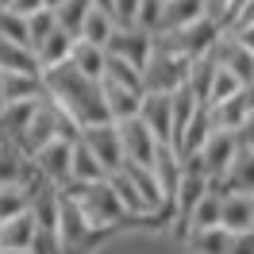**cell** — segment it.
I'll return each mask as SVG.
<instances>
[{"instance_id":"1","label":"cell","mask_w":254,"mask_h":254,"mask_svg":"<svg viewBox=\"0 0 254 254\" xmlns=\"http://www.w3.org/2000/svg\"><path fill=\"white\" fill-rule=\"evenodd\" d=\"M43 81H47V96H54L58 108H62L77 127H93V124L112 120L108 100H104V81L81 73L73 62L47 65V69H43Z\"/></svg>"},{"instance_id":"2","label":"cell","mask_w":254,"mask_h":254,"mask_svg":"<svg viewBox=\"0 0 254 254\" xmlns=\"http://www.w3.org/2000/svg\"><path fill=\"white\" fill-rule=\"evenodd\" d=\"M69 196L77 200V208L85 212V220L93 231L108 235L112 227H120L127 220L124 204H120V192L112 185V177H100V181H81V185H69Z\"/></svg>"},{"instance_id":"3","label":"cell","mask_w":254,"mask_h":254,"mask_svg":"<svg viewBox=\"0 0 254 254\" xmlns=\"http://www.w3.org/2000/svg\"><path fill=\"white\" fill-rule=\"evenodd\" d=\"M192 77V58L181 54V50L158 47L150 50V58L143 65V89L146 93H181Z\"/></svg>"},{"instance_id":"4","label":"cell","mask_w":254,"mask_h":254,"mask_svg":"<svg viewBox=\"0 0 254 254\" xmlns=\"http://www.w3.org/2000/svg\"><path fill=\"white\" fill-rule=\"evenodd\" d=\"M77 131H81V127L58 108V100H54V96H43V100L35 104L31 120H27V127H23V135H19L16 143L23 146L27 154H35V150L47 146L50 139H58V135H77Z\"/></svg>"},{"instance_id":"5","label":"cell","mask_w":254,"mask_h":254,"mask_svg":"<svg viewBox=\"0 0 254 254\" xmlns=\"http://www.w3.org/2000/svg\"><path fill=\"white\" fill-rule=\"evenodd\" d=\"M223 23L212 16H200L196 23H185V27H177V31H158L154 35V43L158 47H170V50H181V54H189V58H200L212 50V43L220 39Z\"/></svg>"},{"instance_id":"6","label":"cell","mask_w":254,"mask_h":254,"mask_svg":"<svg viewBox=\"0 0 254 254\" xmlns=\"http://www.w3.org/2000/svg\"><path fill=\"white\" fill-rule=\"evenodd\" d=\"M73 139L77 135H58V139H50L47 146H39L31 154L35 170L47 177V181H54L58 189L73 185Z\"/></svg>"},{"instance_id":"7","label":"cell","mask_w":254,"mask_h":254,"mask_svg":"<svg viewBox=\"0 0 254 254\" xmlns=\"http://www.w3.org/2000/svg\"><path fill=\"white\" fill-rule=\"evenodd\" d=\"M77 135H81V143L100 158V166H104L108 174H116V170L127 162V154H124V131H120L116 120H104V124H93V127H81Z\"/></svg>"},{"instance_id":"8","label":"cell","mask_w":254,"mask_h":254,"mask_svg":"<svg viewBox=\"0 0 254 254\" xmlns=\"http://www.w3.org/2000/svg\"><path fill=\"white\" fill-rule=\"evenodd\" d=\"M58 239H62V251L65 254H77V251H85L89 243L100 239V231L89 227L85 212L77 208V200H73L69 192H62V208H58Z\"/></svg>"},{"instance_id":"9","label":"cell","mask_w":254,"mask_h":254,"mask_svg":"<svg viewBox=\"0 0 254 254\" xmlns=\"http://www.w3.org/2000/svg\"><path fill=\"white\" fill-rule=\"evenodd\" d=\"M239 150H243V146H239V131H223V127H212L208 143L200 146V154H192V158L200 162V170H204L212 181H220V177L227 174V166L235 162Z\"/></svg>"},{"instance_id":"10","label":"cell","mask_w":254,"mask_h":254,"mask_svg":"<svg viewBox=\"0 0 254 254\" xmlns=\"http://www.w3.org/2000/svg\"><path fill=\"white\" fill-rule=\"evenodd\" d=\"M120 131H124V154H127V162H135V166H154L158 150L166 146V143H158V135H154L139 116L124 120Z\"/></svg>"},{"instance_id":"11","label":"cell","mask_w":254,"mask_h":254,"mask_svg":"<svg viewBox=\"0 0 254 254\" xmlns=\"http://www.w3.org/2000/svg\"><path fill=\"white\" fill-rule=\"evenodd\" d=\"M208 54H212L220 65H227V69H231L243 85H251V81H254V50H247L235 35L227 31V27L220 31V39L212 43V50H208Z\"/></svg>"},{"instance_id":"12","label":"cell","mask_w":254,"mask_h":254,"mask_svg":"<svg viewBox=\"0 0 254 254\" xmlns=\"http://www.w3.org/2000/svg\"><path fill=\"white\" fill-rule=\"evenodd\" d=\"M35 177H39V170H35L31 154L23 150V146L16 143V139H0V185H31Z\"/></svg>"},{"instance_id":"13","label":"cell","mask_w":254,"mask_h":254,"mask_svg":"<svg viewBox=\"0 0 254 254\" xmlns=\"http://www.w3.org/2000/svg\"><path fill=\"white\" fill-rule=\"evenodd\" d=\"M108 50L143 69L146 58H150V50H154V35L146 31V27H116L112 39H108Z\"/></svg>"},{"instance_id":"14","label":"cell","mask_w":254,"mask_h":254,"mask_svg":"<svg viewBox=\"0 0 254 254\" xmlns=\"http://www.w3.org/2000/svg\"><path fill=\"white\" fill-rule=\"evenodd\" d=\"M139 120L158 135V143L170 146V131H174V93H143Z\"/></svg>"},{"instance_id":"15","label":"cell","mask_w":254,"mask_h":254,"mask_svg":"<svg viewBox=\"0 0 254 254\" xmlns=\"http://www.w3.org/2000/svg\"><path fill=\"white\" fill-rule=\"evenodd\" d=\"M220 223L227 231H251L254 227V192H223V208H220Z\"/></svg>"},{"instance_id":"16","label":"cell","mask_w":254,"mask_h":254,"mask_svg":"<svg viewBox=\"0 0 254 254\" xmlns=\"http://www.w3.org/2000/svg\"><path fill=\"white\" fill-rule=\"evenodd\" d=\"M35 235H39V220L31 216V208L12 220H0V247L4 251H31Z\"/></svg>"},{"instance_id":"17","label":"cell","mask_w":254,"mask_h":254,"mask_svg":"<svg viewBox=\"0 0 254 254\" xmlns=\"http://www.w3.org/2000/svg\"><path fill=\"white\" fill-rule=\"evenodd\" d=\"M208 112H212V127H223V131H239L243 127V120L254 112V100L251 93L243 89V93L227 96V100H216V104H208Z\"/></svg>"},{"instance_id":"18","label":"cell","mask_w":254,"mask_h":254,"mask_svg":"<svg viewBox=\"0 0 254 254\" xmlns=\"http://www.w3.org/2000/svg\"><path fill=\"white\" fill-rule=\"evenodd\" d=\"M104 100H108V116L116 124H124L131 116H139V108H143V89H127V85L104 81Z\"/></svg>"},{"instance_id":"19","label":"cell","mask_w":254,"mask_h":254,"mask_svg":"<svg viewBox=\"0 0 254 254\" xmlns=\"http://www.w3.org/2000/svg\"><path fill=\"white\" fill-rule=\"evenodd\" d=\"M0 69H12V73H43V62L27 43L16 39H4L0 35Z\"/></svg>"},{"instance_id":"20","label":"cell","mask_w":254,"mask_h":254,"mask_svg":"<svg viewBox=\"0 0 254 254\" xmlns=\"http://www.w3.org/2000/svg\"><path fill=\"white\" fill-rule=\"evenodd\" d=\"M220 192H231V189H239V192H254V150H239L235 154V162L227 166V174L220 177V181H212Z\"/></svg>"},{"instance_id":"21","label":"cell","mask_w":254,"mask_h":254,"mask_svg":"<svg viewBox=\"0 0 254 254\" xmlns=\"http://www.w3.org/2000/svg\"><path fill=\"white\" fill-rule=\"evenodd\" d=\"M108 177H112V185H116V192H120V204H124L127 216H158V212L150 208V200L143 196V189L135 185V177L127 174L124 166H120L116 174H108Z\"/></svg>"},{"instance_id":"22","label":"cell","mask_w":254,"mask_h":254,"mask_svg":"<svg viewBox=\"0 0 254 254\" xmlns=\"http://www.w3.org/2000/svg\"><path fill=\"white\" fill-rule=\"evenodd\" d=\"M192 254H231V243H235V231H227L223 223L216 227H200V231H189L185 235Z\"/></svg>"},{"instance_id":"23","label":"cell","mask_w":254,"mask_h":254,"mask_svg":"<svg viewBox=\"0 0 254 254\" xmlns=\"http://www.w3.org/2000/svg\"><path fill=\"white\" fill-rule=\"evenodd\" d=\"M200 16H208L204 0H166L158 31H177V27H185V23H196ZM158 31H154V35H158Z\"/></svg>"},{"instance_id":"24","label":"cell","mask_w":254,"mask_h":254,"mask_svg":"<svg viewBox=\"0 0 254 254\" xmlns=\"http://www.w3.org/2000/svg\"><path fill=\"white\" fill-rule=\"evenodd\" d=\"M73 43H77V35H69L65 27H54V31L35 47V54H39V62H43V69L47 65H58V62H69V54H73Z\"/></svg>"},{"instance_id":"25","label":"cell","mask_w":254,"mask_h":254,"mask_svg":"<svg viewBox=\"0 0 254 254\" xmlns=\"http://www.w3.org/2000/svg\"><path fill=\"white\" fill-rule=\"evenodd\" d=\"M69 62L77 65L81 73H89V77L104 81V65H108V47H96L89 39H77L73 43V54H69Z\"/></svg>"},{"instance_id":"26","label":"cell","mask_w":254,"mask_h":254,"mask_svg":"<svg viewBox=\"0 0 254 254\" xmlns=\"http://www.w3.org/2000/svg\"><path fill=\"white\" fill-rule=\"evenodd\" d=\"M220 208H223V192L212 185V189L196 200V208L189 212V231H200V227H216L220 223ZM185 231V235H189Z\"/></svg>"},{"instance_id":"27","label":"cell","mask_w":254,"mask_h":254,"mask_svg":"<svg viewBox=\"0 0 254 254\" xmlns=\"http://www.w3.org/2000/svg\"><path fill=\"white\" fill-rule=\"evenodd\" d=\"M112 31H116V19H112L108 8H89V16H85V23H81V35L77 39H89V43H96V47H108Z\"/></svg>"},{"instance_id":"28","label":"cell","mask_w":254,"mask_h":254,"mask_svg":"<svg viewBox=\"0 0 254 254\" xmlns=\"http://www.w3.org/2000/svg\"><path fill=\"white\" fill-rule=\"evenodd\" d=\"M39 100H43V96H39ZM39 100H12V104H4V108H0V131H4L8 139H19Z\"/></svg>"},{"instance_id":"29","label":"cell","mask_w":254,"mask_h":254,"mask_svg":"<svg viewBox=\"0 0 254 254\" xmlns=\"http://www.w3.org/2000/svg\"><path fill=\"white\" fill-rule=\"evenodd\" d=\"M100 177H108V170L100 166V158L81 143V135H77V139H73V185H81V181H100Z\"/></svg>"},{"instance_id":"30","label":"cell","mask_w":254,"mask_h":254,"mask_svg":"<svg viewBox=\"0 0 254 254\" xmlns=\"http://www.w3.org/2000/svg\"><path fill=\"white\" fill-rule=\"evenodd\" d=\"M104 81H116V85H127V89H143V69L135 62H127L120 54L108 50V65H104ZM146 93V89H143Z\"/></svg>"},{"instance_id":"31","label":"cell","mask_w":254,"mask_h":254,"mask_svg":"<svg viewBox=\"0 0 254 254\" xmlns=\"http://www.w3.org/2000/svg\"><path fill=\"white\" fill-rule=\"evenodd\" d=\"M247 85L227 69V65H220L216 62V73H212V81H208V93H204V104H216V100H227V96H235V93H243Z\"/></svg>"},{"instance_id":"32","label":"cell","mask_w":254,"mask_h":254,"mask_svg":"<svg viewBox=\"0 0 254 254\" xmlns=\"http://www.w3.org/2000/svg\"><path fill=\"white\" fill-rule=\"evenodd\" d=\"M89 8H93V0H62V4L54 8L58 27H65L69 35H81V23H85V16H89Z\"/></svg>"},{"instance_id":"33","label":"cell","mask_w":254,"mask_h":254,"mask_svg":"<svg viewBox=\"0 0 254 254\" xmlns=\"http://www.w3.org/2000/svg\"><path fill=\"white\" fill-rule=\"evenodd\" d=\"M58 27V16H54V8H39V12H31L27 16V43H31V50L47 39L50 31Z\"/></svg>"},{"instance_id":"34","label":"cell","mask_w":254,"mask_h":254,"mask_svg":"<svg viewBox=\"0 0 254 254\" xmlns=\"http://www.w3.org/2000/svg\"><path fill=\"white\" fill-rule=\"evenodd\" d=\"M27 212V189L23 185H0V220H12Z\"/></svg>"},{"instance_id":"35","label":"cell","mask_w":254,"mask_h":254,"mask_svg":"<svg viewBox=\"0 0 254 254\" xmlns=\"http://www.w3.org/2000/svg\"><path fill=\"white\" fill-rule=\"evenodd\" d=\"M0 35L4 39H16V43H27V16L16 12V8H0Z\"/></svg>"},{"instance_id":"36","label":"cell","mask_w":254,"mask_h":254,"mask_svg":"<svg viewBox=\"0 0 254 254\" xmlns=\"http://www.w3.org/2000/svg\"><path fill=\"white\" fill-rule=\"evenodd\" d=\"M139 4H143V0H112L116 27H139Z\"/></svg>"},{"instance_id":"37","label":"cell","mask_w":254,"mask_h":254,"mask_svg":"<svg viewBox=\"0 0 254 254\" xmlns=\"http://www.w3.org/2000/svg\"><path fill=\"white\" fill-rule=\"evenodd\" d=\"M162 8H166V0H143L139 4V27H146V31L154 35L162 23Z\"/></svg>"},{"instance_id":"38","label":"cell","mask_w":254,"mask_h":254,"mask_svg":"<svg viewBox=\"0 0 254 254\" xmlns=\"http://www.w3.org/2000/svg\"><path fill=\"white\" fill-rule=\"evenodd\" d=\"M231 254H254V227L251 231H239L231 243Z\"/></svg>"},{"instance_id":"39","label":"cell","mask_w":254,"mask_h":254,"mask_svg":"<svg viewBox=\"0 0 254 254\" xmlns=\"http://www.w3.org/2000/svg\"><path fill=\"white\" fill-rule=\"evenodd\" d=\"M239 146H247V150H254V112L243 120V127H239Z\"/></svg>"},{"instance_id":"40","label":"cell","mask_w":254,"mask_h":254,"mask_svg":"<svg viewBox=\"0 0 254 254\" xmlns=\"http://www.w3.org/2000/svg\"><path fill=\"white\" fill-rule=\"evenodd\" d=\"M227 31L235 35V39H239L247 50H254V19H251V23H243V27H227Z\"/></svg>"},{"instance_id":"41","label":"cell","mask_w":254,"mask_h":254,"mask_svg":"<svg viewBox=\"0 0 254 254\" xmlns=\"http://www.w3.org/2000/svg\"><path fill=\"white\" fill-rule=\"evenodd\" d=\"M204 4H208V16H212V19H220V23H223L235 0H204Z\"/></svg>"},{"instance_id":"42","label":"cell","mask_w":254,"mask_h":254,"mask_svg":"<svg viewBox=\"0 0 254 254\" xmlns=\"http://www.w3.org/2000/svg\"><path fill=\"white\" fill-rule=\"evenodd\" d=\"M8 8H16V12H23V16H31V12H39V8H47L43 0H12Z\"/></svg>"},{"instance_id":"43","label":"cell","mask_w":254,"mask_h":254,"mask_svg":"<svg viewBox=\"0 0 254 254\" xmlns=\"http://www.w3.org/2000/svg\"><path fill=\"white\" fill-rule=\"evenodd\" d=\"M0 108H4V69H0Z\"/></svg>"},{"instance_id":"44","label":"cell","mask_w":254,"mask_h":254,"mask_svg":"<svg viewBox=\"0 0 254 254\" xmlns=\"http://www.w3.org/2000/svg\"><path fill=\"white\" fill-rule=\"evenodd\" d=\"M93 4H96V8H108V12H112V0H93Z\"/></svg>"},{"instance_id":"45","label":"cell","mask_w":254,"mask_h":254,"mask_svg":"<svg viewBox=\"0 0 254 254\" xmlns=\"http://www.w3.org/2000/svg\"><path fill=\"white\" fill-rule=\"evenodd\" d=\"M43 4H47V8H58V4H62V0H43Z\"/></svg>"},{"instance_id":"46","label":"cell","mask_w":254,"mask_h":254,"mask_svg":"<svg viewBox=\"0 0 254 254\" xmlns=\"http://www.w3.org/2000/svg\"><path fill=\"white\" fill-rule=\"evenodd\" d=\"M247 93H251V100H254V81H251V85H247Z\"/></svg>"},{"instance_id":"47","label":"cell","mask_w":254,"mask_h":254,"mask_svg":"<svg viewBox=\"0 0 254 254\" xmlns=\"http://www.w3.org/2000/svg\"><path fill=\"white\" fill-rule=\"evenodd\" d=\"M0 254H27V251H0Z\"/></svg>"},{"instance_id":"48","label":"cell","mask_w":254,"mask_h":254,"mask_svg":"<svg viewBox=\"0 0 254 254\" xmlns=\"http://www.w3.org/2000/svg\"><path fill=\"white\" fill-rule=\"evenodd\" d=\"M8 4H12V0H0V8H8Z\"/></svg>"},{"instance_id":"49","label":"cell","mask_w":254,"mask_h":254,"mask_svg":"<svg viewBox=\"0 0 254 254\" xmlns=\"http://www.w3.org/2000/svg\"><path fill=\"white\" fill-rule=\"evenodd\" d=\"M0 139H4V131H0Z\"/></svg>"},{"instance_id":"50","label":"cell","mask_w":254,"mask_h":254,"mask_svg":"<svg viewBox=\"0 0 254 254\" xmlns=\"http://www.w3.org/2000/svg\"><path fill=\"white\" fill-rule=\"evenodd\" d=\"M0 251H4V247H0Z\"/></svg>"}]
</instances>
